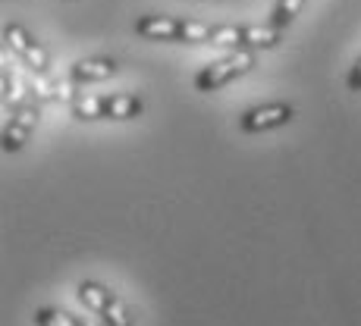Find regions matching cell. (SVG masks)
Returning <instances> with one entry per match:
<instances>
[{"mask_svg": "<svg viewBox=\"0 0 361 326\" xmlns=\"http://www.w3.org/2000/svg\"><path fill=\"white\" fill-rule=\"evenodd\" d=\"M142 98H135V94H110V98H104V116L107 120H135L138 113H142Z\"/></svg>", "mask_w": 361, "mask_h": 326, "instance_id": "9c48e42d", "label": "cell"}, {"mask_svg": "<svg viewBox=\"0 0 361 326\" xmlns=\"http://www.w3.org/2000/svg\"><path fill=\"white\" fill-rule=\"evenodd\" d=\"M289 120H293L289 104H261V107H252L239 116V129L245 135H261V132H270L276 126H286Z\"/></svg>", "mask_w": 361, "mask_h": 326, "instance_id": "8992f818", "label": "cell"}, {"mask_svg": "<svg viewBox=\"0 0 361 326\" xmlns=\"http://www.w3.org/2000/svg\"><path fill=\"white\" fill-rule=\"evenodd\" d=\"M4 41H6V47H10V51L16 54V57L23 60V63L29 66L35 75H47V73H51V54H47L44 47L32 38L29 29H23L19 23H10L4 29Z\"/></svg>", "mask_w": 361, "mask_h": 326, "instance_id": "277c9868", "label": "cell"}, {"mask_svg": "<svg viewBox=\"0 0 361 326\" xmlns=\"http://www.w3.org/2000/svg\"><path fill=\"white\" fill-rule=\"evenodd\" d=\"M73 116L75 120H101L104 116V98H98V94H75L73 98Z\"/></svg>", "mask_w": 361, "mask_h": 326, "instance_id": "8fae6325", "label": "cell"}, {"mask_svg": "<svg viewBox=\"0 0 361 326\" xmlns=\"http://www.w3.org/2000/svg\"><path fill=\"white\" fill-rule=\"evenodd\" d=\"M255 63H258L255 51H230V57H220V60H214V63H207L195 75V88L198 92H217V88H224L226 82H235L245 73H252Z\"/></svg>", "mask_w": 361, "mask_h": 326, "instance_id": "3957f363", "label": "cell"}, {"mask_svg": "<svg viewBox=\"0 0 361 326\" xmlns=\"http://www.w3.org/2000/svg\"><path fill=\"white\" fill-rule=\"evenodd\" d=\"M135 35L148 41H185V44H211L214 25L195 23V19H173V16H138Z\"/></svg>", "mask_w": 361, "mask_h": 326, "instance_id": "6da1fadb", "label": "cell"}, {"mask_svg": "<svg viewBox=\"0 0 361 326\" xmlns=\"http://www.w3.org/2000/svg\"><path fill=\"white\" fill-rule=\"evenodd\" d=\"M116 73V63L110 57H88L73 63V79L75 82H104Z\"/></svg>", "mask_w": 361, "mask_h": 326, "instance_id": "ba28073f", "label": "cell"}, {"mask_svg": "<svg viewBox=\"0 0 361 326\" xmlns=\"http://www.w3.org/2000/svg\"><path fill=\"white\" fill-rule=\"evenodd\" d=\"M345 85H349L352 92H361V57L355 60V66L349 69V79H345Z\"/></svg>", "mask_w": 361, "mask_h": 326, "instance_id": "4fadbf2b", "label": "cell"}, {"mask_svg": "<svg viewBox=\"0 0 361 326\" xmlns=\"http://www.w3.org/2000/svg\"><path fill=\"white\" fill-rule=\"evenodd\" d=\"M305 4H308V0H276V6H274V23H270V25H276V29H286V25L293 23L298 13L305 10Z\"/></svg>", "mask_w": 361, "mask_h": 326, "instance_id": "7c38bea8", "label": "cell"}, {"mask_svg": "<svg viewBox=\"0 0 361 326\" xmlns=\"http://www.w3.org/2000/svg\"><path fill=\"white\" fill-rule=\"evenodd\" d=\"M75 298H79L92 314H98V320L104 326H132L129 308L110 292L107 286H101V282H94V280L79 282V286H75Z\"/></svg>", "mask_w": 361, "mask_h": 326, "instance_id": "7a4b0ae2", "label": "cell"}, {"mask_svg": "<svg viewBox=\"0 0 361 326\" xmlns=\"http://www.w3.org/2000/svg\"><path fill=\"white\" fill-rule=\"evenodd\" d=\"M283 41V29L276 25H242L239 51H270Z\"/></svg>", "mask_w": 361, "mask_h": 326, "instance_id": "52a82bcc", "label": "cell"}, {"mask_svg": "<svg viewBox=\"0 0 361 326\" xmlns=\"http://www.w3.org/2000/svg\"><path fill=\"white\" fill-rule=\"evenodd\" d=\"M38 120H41V107L32 98L23 101L16 110H10V120H6V126H4V151L6 154H16V151H23L25 144H29Z\"/></svg>", "mask_w": 361, "mask_h": 326, "instance_id": "5b68a950", "label": "cell"}, {"mask_svg": "<svg viewBox=\"0 0 361 326\" xmlns=\"http://www.w3.org/2000/svg\"><path fill=\"white\" fill-rule=\"evenodd\" d=\"M35 326H98L79 314H66L60 308H38L35 311ZM104 326V323H101Z\"/></svg>", "mask_w": 361, "mask_h": 326, "instance_id": "30bf717a", "label": "cell"}]
</instances>
